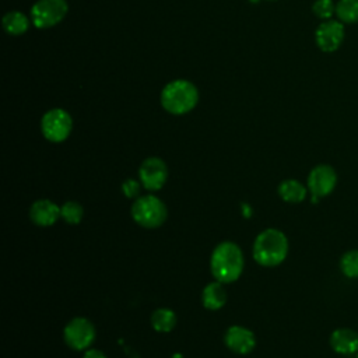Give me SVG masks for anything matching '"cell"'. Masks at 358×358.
<instances>
[{
    "instance_id": "13",
    "label": "cell",
    "mask_w": 358,
    "mask_h": 358,
    "mask_svg": "<svg viewBox=\"0 0 358 358\" xmlns=\"http://www.w3.org/2000/svg\"><path fill=\"white\" fill-rule=\"evenodd\" d=\"M29 217L36 225L49 227L53 225L60 217V207L48 199H41L31 206Z\"/></svg>"
},
{
    "instance_id": "25",
    "label": "cell",
    "mask_w": 358,
    "mask_h": 358,
    "mask_svg": "<svg viewBox=\"0 0 358 358\" xmlns=\"http://www.w3.org/2000/svg\"><path fill=\"white\" fill-rule=\"evenodd\" d=\"M270 1H274V0H270Z\"/></svg>"
},
{
    "instance_id": "8",
    "label": "cell",
    "mask_w": 358,
    "mask_h": 358,
    "mask_svg": "<svg viewBox=\"0 0 358 358\" xmlns=\"http://www.w3.org/2000/svg\"><path fill=\"white\" fill-rule=\"evenodd\" d=\"M344 24L338 20H324L315 31V42L323 52L337 50L344 41Z\"/></svg>"
},
{
    "instance_id": "7",
    "label": "cell",
    "mask_w": 358,
    "mask_h": 358,
    "mask_svg": "<svg viewBox=\"0 0 358 358\" xmlns=\"http://www.w3.org/2000/svg\"><path fill=\"white\" fill-rule=\"evenodd\" d=\"M66 344L73 350H85L88 348L95 338V327L85 317L71 319L63 331Z\"/></svg>"
},
{
    "instance_id": "23",
    "label": "cell",
    "mask_w": 358,
    "mask_h": 358,
    "mask_svg": "<svg viewBox=\"0 0 358 358\" xmlns=\"http://www.w3.org/2000/svg\"><path fill=\"white\" fill-rule=\"evenodd\" d=\"M83 358H108L102 351L99 350H95V348H90L84 352Z\"/></svg>"
},
{
    "instance_id": "4",
    "label": "cell",
    "mask_w": 358,
    "mask_h": 358,
    "mask_svg": "<svg viewBox=\"0 0 358 358\" xmlns=\"http://www.w3.org/2000/svg\"><path fill=\"white\" fill-rule=\"evenodd\" d=\"M168 211L164 201L152 194L140 196L131 206L133 220L144 228H157L166 220Z\"/></svg>"
},
{
    "instance_id": "22",
    "label": "cell",
    "mask_w": 358,
    "mask_h": 358,
    "mask_svg": "<svg viewBox=\"0 0 358 358\" xmlns=\"http://www.w3.org/2000/svg\"><path fill=\"white\" fill-rule=\"evenodd\" d=\"M122 190L127 197L137 199L138 193H140V183L136 179H126L122 185Z\"/></svg>"
},
{
    "instance_id": "17",
    "label": "cell",
    "mask_w": 358,
    "mask_h": 358,
    "mask_svg": "<svg viewBox=\"0 0 358 358\" xmlns=\"http://www.w3.org/2000/svg\"><path fill=\"white\" fill-rule=\"evenodd\" d=\"M151 324L154 330L159 333H168L171 331L176 324V315L173 310L168 308L157 309L151 316Z\"/></svg>"
},
{
    "instance_id": "14",
    "label": "cell",
    "mask_w": 358,
    "mask_h": 358,
    "mask_svg": "<svg viewBox=\"0 0 358 358\" xmlns=\"http://www.w3.org/2000/svg\"><path fill=\"white\" fill-rule=\"evenodd\" d=\"M201 301H203L204 308H207L210 310H217V309L222 308L227 301V292L222 287V282L215 281V282L207 284L203 289Z\"/></svg>"
},
{
    "instance_id": "3",
    "label": "cell",
    "mask_w": 358,
    "mask_h": 358,
    "mask_svg": "<svg viewBox=\"0 0 358 358\" xmlns=\"http://www.w3.org/2000/svg\"><path fill=\"white\" fill-rule=\"evenodd\" d=\"M199 101L196 85L187 80H173L168 83L161 92L162 108L172 115H185L190 112Z\"/></svg>"
},
{
    "instance_id": "1",
    "label": "cell",
    "mask_w": 358,
    "mask_h": 358,
    "mask_svg": "<svg viewBox=\"0 0 358 358\" xmlns=\"http://www.w3.org/2000/svg\"><path fill=\"white\" fill-rule=\"evenodd\" d=\"M214 278L222 284L234 282L243 270V255L234 242H221L215 246L210 260Z\"/></svg>"
},
{
    "instance_id": "18",
    "label": "cell",
    "mask_w": 358,
    "mask_h": 358,
    "mask_svg": "<svg viewBox=\"0 0 358 358\" xmlns=\"http://www.w3.org/2000/svg\"><path fill=\"white\" fill-rule=\"evenodd\" d=\"M336 15L343 24L358 22V0H338L336 3Z\"/></svg>"
},
{
    "instance_id": "24",
    "label": "cell",
    "mask_w": 358,
    "mask_h": 358,
    "mask_svg": "<svg viewBox=\"0 0 358 358\" xmlns=\"http://www.w3.org/2000/svg\"><path fill=\"white\" fill-rule=\"evenodd\" d=\"M355 358H358V352H357V357Z\"/></svg>"
},
{
    "instance_id": "20",
    "label": "cell",
    "mask_w": 358,
    "mask_h": 358,
    "mask_svg": "<svg viewBox=\"0 0 358 358\" xmlns=\"http://www.w3.org/2000/svg\"><path fill=\"white\" fill-rule=\"evenodd\" d=\"M83 207L77 201H66L60 207V217L67 224H78L83 218Z\"/></svg>"
},
{
    "instance_id": "12",
    "label": "cell",
    "mask_w": 358,
    "mask_h": 358,
    "mask_svg": "<svg viewBox=\"0 0 358 358\" xmlns=\"http://www.w3.org/2000/svg\"><path fill=\"white\" fill-rule=\"evenodd\" d=\"M330 347L341 355L358 352V333L348 327L336 329L330 336Z\"/></svg>"
},
{
    "instance_id": "15",
    "label": "cell",
    "mask_w": 358,
    "mask_h": 358,
    "mask_svg": "<svg viewBox=\"0 0 358 358\" xmlns=\"http://www.w3.org/2000/svg\"><path fill=\"white\" fill-rule=\"evenodd\" d=\"M306 192V187L296 179L282 180L278 186V194L287 203H301L305 200Z\"/></svg>"
},
{
    "instance_id": "16",
    "label": "cell",
    "mask_w": 358,
    "mask_h": 358,
    "mask_svg": "<svg viewBox=\"0 0 358 358\" xmlns=\"http://www.w3.org/2000/svg\"><path fill=\"white\" fill-rule=\"evenodd\" d=\"M28 28H29V20L21 11L13 10V11H8L7 14H4L3 29L8 35H14V36L22 35L28 31Z\"/></svg>"
},
{
    "instance_id": "2",
    "label": "cell",
    "mask_w": 358,
    "mask_h": 358,
    "mask_svg": "<svg viewBox=\"0 0 358 358\" xmlns=\"http://www.w3.org/2000/svg\"><path fill=\"white\" fill-rule=\"evenodd\" d=\"M288 253L287 236L275 228L260 232L253 243V259L264 267H274L284 262Z\"/></svg>"
},
{
    "instance_id": "10",
    "label": "cell",
    "mask_w": 358,
    "mask_h": 358,
    "mask_svg": "<svg viewBox=\"0 0 358 358\" xmlns=\"http://www.w3.org/2000/svg\"><path fill=\"white\" fill-rule=\"evenodd\" d=\"M141 185L148 190H159L168 179L166 164L158 157H150L143 161L138 169Z\"/></svg>"
},
{
    "instance_id": "11",
    "label": "cell",
    "mask_w": 358,
    "mask_h": 358,
    "mask_svg": "<svg viewBox=\"0 0 358 358\" xmlns=\"http://www.w3.org/2000/svg\"><path fill=\"white\" fill-rule=\"evenodd\" d=\"M224 341L231 351L238 354H249L256 345L255 334L243 326L228 327L224 336Z\"/></svg>"
},
{
    "instance_id": "5",
    "label": "cell",
    "mask_w": 358,
    "mask_h": 358,
    "mask_svg": "<svg viewBox=\"0 0 358 358\" xmlns=\"http://www.w3.org/2000/svg\"><path fill=\"white\" fill-rule=\"evenodd\" d=\"M67 11L66 0H38L31 8V20L36 28L46 29L62 22Z\"/></svg>"
},
{
    "instance_id": "6",
    "label": "cell",
    "mask_w": 358,
    "mask_h": 358,
    "mask_svg": "<svg viewBox=\"0 0 358 358\" xmlns=\"http://www.w3.org/2000/svg\"><path fill=\"white\" fill-rule=\"evenodd\" d=\"M73 129V120L69 112L62 108L48 110L41 120V130L46 140L52 143L64 141Z\"/></svg>"
},
{
    "instance_id": "19",
    "label": "cell",
    "mask_w": 358,
    "mask_h": 358,
    "mask_svg": "<svg viewBox=\"0 0 358 358\" xmlns=\"http://www.w3.org/2000/svg\"><path fill=\"white\" fill-rule=\"evenodd\" d=\"M340 268L348 278H358V249L347 250L340 259Z\"/></svg>"
},
{
    "instance_id": "21",
    "label": "cell",
    "mask_w": 358,
    "mask_h": 358,
    "mask_svg": "<svg viewBox=\"0 0 358 358\" xmlns=\"http://www.w3.org/2000/svg\"><path fill=\"white\" fill-rule=\"evenodd\" d=\"M313 14L320 20H330L333 14H336V4L333 0H315L312 4Z\"/></svg>"
},
{
    "instance_id": "9",
    "label": "cell",
    "mask_w": 358,
    "mask_h": 358,
    "mask_svg": "<svg viewBox=\"0 0 358 358\" xmlns=\"http://www.w3.org/2000/svg\"><path fill=\"white\" fill-rule=\"evenodd\" d=\"M337 183V173L333 166L320 164L316 165L308 175V189L312 197L322 199L329 196Z\"/></svg>"
}]
</instances>
